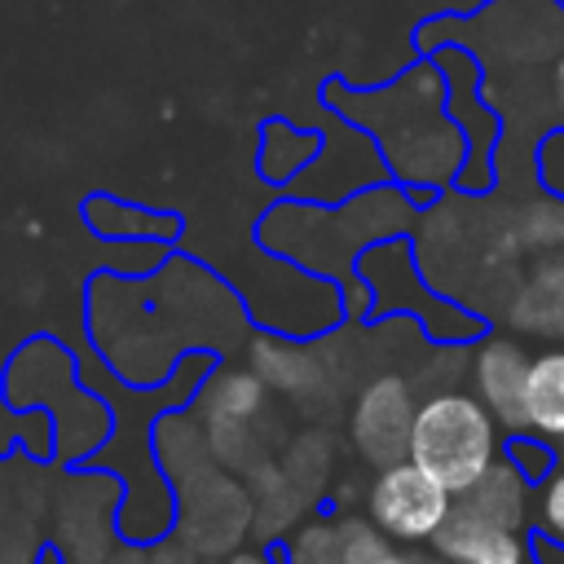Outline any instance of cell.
<instances>
[{
	"label": "cell",
	"mask_w": 564,
	"mask_h": 564,
	"mask_svg": "<svg viewBox=\"0 0 564 564\" xmlns=\"http://www.w3.org/2000/svg\"><path fill=\"white\" fill-rule=\"evenodd\" d=\"M330 101H339L335 110H344L361 128H375L379 154L401 185L436 189V185H449L454 176L463 181L467 137L445 106L449 79L432 62L405 70L397 84H388L370 97H352L344 88H330Z\"/></svg>",
	"instance_id": "1"
},
{
	"label": "cell",
	"mask_w": 564,
	"mask_h": 564,
	"mask_svg": "<svg viewBox=\"0 0 564 564\" xmlns=\"http://www.w3.org/2000/svg\"><path fill=\"white\" fill-rule=\"evenodd\" d=\"M410 423H414V397H410V383L405 375H375L357 405H352V441L357 449L375 463V467H388L397 458H405V445H410Z\"/></svg>",
	"instance_id": "4"
},
{
	"label": "cell",
	"mask_w": 564,
	"mask_h": 564,
	"mask_svg": "<svg viewBox=\"0 0 564 564\" xmlns=\"http://www.w3.org/2000/svg\"><path fill=\"white\" fill-rule=\"evenodd\" d=\"M467 370H471L476 397L498 419V427H511V436H520L524 432V379H529L524 344L516 335H485L476 339Z\"/></svg>",
	"instance_id": "5"
},
{
	"label": "cell",
	"mask_w": 564,
	"mask_h": 564,
	"mask_svg": "<svg viewBox=\"0 0 564 564\" xmlns=\"http://www.w3.org/2000/svg\"><path fill=\"white\" fill-rule=\"evenodd\" d=\"M511 463L524 471V480H546L551 476V449H546L542 436L538 441H529V432L511 436Z\"/></svg>",
	"instance_id": "16"
},
{
	"label": "cell",
	"mask_w": 564,
	"mask_h": 564,
	"mask_svg": "<svg viewBox=\"0 0 564 564\" xmlns=\"http://www.w3.org/2000/svg\"><path fill=\"white\" fill-rule=\"evenodd\" d=\"M251 352V370L264 379V388H278L286 397H313L317 388L330 383V361L322 352V344H300L282 330H269V335H256L247 344Z\"/></svg>",
	"instance_id": "8"
},
{
	"label": "cell",
	"mask_w": 564,
	"mask_h": 564,
	"mask_svg": "<svg viewBox=\"0 0 564 564\" xmlns=\"http://www.w3.org/2000/svg\"><path fill=\"white\" fill-rule=\"evenodd\" d=\"M498 238L511 260L564 256V198L542 189L498 207Z\"/></svg>",
	"instance_id": "9"
},
{
	"label": "cell",
	"mask_w": 564,
	"mask_h": 564,
	"mask_svg": "<svg viewBox=\"0 0 564 564\" xmlns=\"http://www.w3.org/2000/svg\"><path fill=\"white\" fill-rule=\"evenodd\" d=\"M317 150H322V141H317L313 132H300V128H291V123L273 119V123L260 132L256 167H260V176H264V181L282 185V181H291V176H295V172H300Z\"/></svg>",
	"instance_id": "11"
},
{
	"label": "cell",
	"mask_w": 564,
	"mask_h": 564,
	"mask_svg": "<svg viewBox=\"0 0 564 564\" xmlns=\"http://www.w3.org/2000/svg\"><path fill=\"white\" fill-rule=\"evenodd\" d=\"M538 524H542V533L564 542V467L551 471L538 489Z\"/></svg>",
	"instance_id": "14"
},
{
	"label": "cell",
	"mask_w": 564,
	"mask_h": 564,
	"mask_svg": "<svg viewBox=\"0 0 564 564\" xmlns=\"http://www.w3.org/2000/svg\"><path fill=\"white\" fill-rule=\"evenodd\" d=\"M538 181H542V189L564 198V128L542 137V145H538Z\"/></svg>",
	"instance_id": "15"
},
{
	"label": "cell",
	"mask_w": 564,
	"mask_h": 564,
	"mask_svg": "<svg viewBox=\"0 0 564 564\" xmlns=\"http://www.w3.org/2000/svg\"><path fill=\"white\" fill-rule=\"evenodd\" d=\"M269 405V388L256 370H220L203 388V419H207V441L229 454L242 445L251 419H260Z\"/></svg>",
	"instance_id": "7"
},
{
	"label": "cell",
	"mask_w": 564,
	"mask_h": 564,
	"mask_svg": "<svg viewBox=\"0 0 564 564\" xmlns=\"http://www.w3.org/2000/svg\"><path fill=\"white\" fill-rule=\"evenodd\" d=\"M366 511L370 524L392 542H432L454 511V494L441 480H432L419 463L397 458L379 467V476L370 480Z\"/></svg>",
	"instance_id": "3"
},
{
	"label": "cell",
	"mask_w": 564,
	"mask_h": 564,
	"mask_svg": "<svg viewBox=\"0 0 564 564\" xmlns=\"http://www.w3.org/2000/svg\"><path fill=\"white\" fill-rule=\"evenodd\" d=\"M295 564H339V524H308L295 538Z\"/></svg>",
	"instance_id": "13"
},
{
	"label": "cell",
	"mask_w": 564,
	"mask_h": 564,
	"mask_svg": "<svg viewBox=\"0 0 564 564\" xmlns=\"http://www.w3.org/2000/svg\"><path fill=\"white\" fill-rule=\"evenodd\" d=\"M524 432L542 441H564V344L529 357Z\"/></svg>",
	"instance_id": "10"
},
{
	"label": "cell",
	"mask_w": 564,
	"mask_h": 564,
	"mask_svg": "<svg viewBox=\"0 0 564 564\" xmlns=\"http://www.w3.org/2000/svg\"><path fill=\"white\" fill-rule=\"evenodd\" d=\"M405 458L419 463L449 494H463L498 463V419L476 392L436 388L414 405Z\"/></svg>",
	"instance_id": "2"
},
{
	"label": "cell",
	"mask_w": 564,
	"mask_h": 564,
	"mask_svg": "<svg viewBox=\"0 0 564 564\" xmlns=\"http://www.w3.org/2000/svg\"><path fill=\"white\" fill-rule=\"evenodd\" d=\"M560 458H564V441H560Z\"/></svg>",
	"instance_id": "18"
},
{
	"label": "cell",
	"mask_w": 564,
	"mask_h": 564,
	"mask_svg": "<svg viewBox=\"0 0 564 564\" xmlns=\"http://www.w3.org/2000/svg\"><path fill=\"white\" fill-rule=\"evenodd\" d=\"M546 97H551V110L555 119H564V53L551 62V79H546Z\"/></svg>",
	"instance_id": "17"
},
{
	"label": "cell",
	"mask_w": 564,
	"mask_h": 564,
	"mask_svg": "<svg viewBox=\"0 0 564 564\" xmlns=\"http://www.w3.org/2000/svg\"><path fill=\"white\" fill-rule=\"evenodd\" d=\"M339 564H423V560L392 546V538L379 533L370 520H348L339 524Z\"/></svg>",
	"instance_id": "12"
},
{
	"label": "cell",
	"mask_w": 564,
	"mask_h": 564,
	"mask_svg": "<svg viewBox=\"0 0 564 564\" xmlns=\"http://www.w3.org/2000/svg\"><path fill=\"white\" fill-rule=\"evenodd\" d=\"M516 335L564 339V256H538L524 264L520 286L498 317Z\"/></svg>",
	"instance_id": "6"
}]
</instances>
